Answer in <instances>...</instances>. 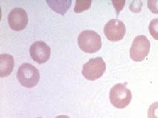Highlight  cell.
<instances>
[{
	"label": "cell",
	"mask_w": 158,
	"mask_h": 118,
	"mask_svg": "<svg viewBox=\"0 0 158 118\" xmlns=\"http://www.w3.org/2000/svg\"><path fill=\"white\" fill-rule=\"evenodd\" d=\"M18 79L24 87L31 88L36 86L40 80V73L37 68L29 63H23L19 68Z\"/></svg>",
	"instance_id": "6da1fadb"
},
{
	"label": "cell",
	"mask_w": 158,
	"mask_h": 118,
	"mask_svg": "<svg viewBox=\"0 0 158 118\" xmlns=\"http://www.w3.org/2000/svg\"><path fill=\"white\" fill-rule=\"evenodd\" d=\"M127 83L114 85L111 89L110 98L111 104L118 109H123L127 106L132 99L131 91L126 87Z\"/></svg>",
	"instance_id": "7a4b0ae2"
},
{
	"label": "cell",
	"mask_w": 158,
	"mask_h": 118,
	"mask_svg": "<svg viewBox=\"0 0 158 118\" xmlns=\"http://www.w3.org/2000/svg\"><path fill=\"white\" fill-rule=\"evenodd\" d=\"M78 45L81 49L86 53H95L101 48V38L94 31L86 30L79 35Z\"/></svg>",
	"instance_id": "3957f363"
},
{
	"label": "cell",
	"mask_w": 158,
	"mask_h": 118,
	"mask_svg": "<svg viewBox=\"0 0 158 118\" xmlns=\"http://www.w3.org/2000/svg\"><path fill=\"white\" fill-rule=\"evenodd\" d=\"M106 70V62L101 57L90 59L83 67L82 75L86 79L94 81L101 77Z\"/></svg>",
	"instance_id": "277c9868"
},
{
	"label": "cell",
	"mask_w": 158,
	"mask_h": 118,
	"mask_svg": "<svg viewBox=\"0 0 158 118\" xmlns=\"http://www.w3.org/2000/svg\"><path fill=\"white\" fill-rule=\"evenodd\" d=\"M150 49V42L145 36H138L134 39L130 50V57L136 62L143 61Z\"/></svg>",
	"instance_id": "5b68a950"
},
{
	"label": "cell",
	"mask_w": 158,
	"mask_h": 118,
	"mask_svg": "<svg viewBox=\"0 0 158 118\" xmlns=\"http://www.w3.org/2000/svg\"><path fill=\"white\" fill-rule=\"evenodd\" d=\"M104 33L108 40L117 42L123 39L125 35V25L119 20H110L105 25Z\"/></svg>",
	"instance_id": "8992f818"
},
{
	"label": "cell",
	"mask_w": 158,
	"mask_h": 118,
	"mask_svg": "<svg viewBox=\"0 0 158 118\" xmlns=\"http://www.w3.org/2000/svg\"><path fill=\"white\" fill-rule=\"evenodd\" d=\"M9 27L15 31L24 30L27 25L28 18L24 9L21 8H15L10 11L8 16Z\"/></svg>",
	"instance_id": "52a82bcc"
},
{
	"label": "cell",
	"mask_w": 158,
	"mask_h": 118,
	"mask_svg": "<svg viewBox=\"0 0 158 118\" xmlns=\"http://www.w3.org/2000/svg\"><path fill=\"white\" fill-rule=\"evenodd\" d=\"M30 53L34 61L41 65L49 60L51 54V48L43 41H36L30 47Z\"/></svg>",
	"instance_id": "ba28073f"
},
{
	"label": "cell",
	"mask_w": 158,
	"mask_h": 118,
	"mask_svg": "<svg viewBox=\"0 0 158 118\" xmlns=\"http://www.w3.org/2000/svg\"><path fill=\"white\" fill-rule=\"evenodd\" d=\"M14 66L13 57L9 54H2L0 55V73L1 77H8L13 71Z\"/></svg>",
	"instance_id": "9c48e42d"
},
{
	"label": "cell",
	"mask_w": 158,
	"mask_h": 118,
	"mask_svg": "<svg viewBox=\"0 0 158 118\" xmlns=\"http://www.w3.org/2000/svg\"><path fill=\"white\" fill-rule=\"evenodd\" d=\"M51 9L63 16L70 8L72 1H46Z\"/></svg>",
	"instance_id": "30bf717a"
},
{
	"label": "cell",
	"mask_w": 158,
	"mask_h": 118,
	"mask_svg": "<svg viewBox=\"0 0 158 118\" xmlns=\"http://www.w3.org/2000/svg\"><path fill=\"white\" fill-rule=\"evenodd\" d=\"M92 1L90 0H77L76 2L74 11L76 13H80L88 10L91 7Z\"/></svg>",
	"instance_id": "8fae6325"
},
{
	"label": "cell",
	"mask_w": 158,
	"mask_h": 118,
	"mask_svg": "<svg viewBox=\"0 0 158 118\" xmlns=\"http://www.w3.org/2000/svg\"><path fill=\"white\" fill-rule=\"evenodd\" d=\"M148 30L153 38L158 40V18H155L150 22L148 26Z\"/></svg>",
	"instance_id": "7c38bea8"
},
{
	"label": "cell",
	"mask_w": 158,
	"mask_h": 118,
	"mask_svg": "<svg viewBox=\"0 0 158 118\" xmlns=\"http://www.w3.org/2000/svg\"><path fill=\"white\" fill-rule=\"evenodd\" d=\"M148 118H158V101L152 103L148 111Z\"/></svg>",
	"instance_id": "4fadbf2b"
},
{
	"label": "cell",
	"mask_w": 158,
	"mask_h": 118,
	"mask_svg": "<svg viewBox=\"0 0 158 118\" xmlns=\"http://www.w3.org/2000/svg\"><path fill=\"white\" fill-rule=\"evenodd\" d=\"M148 7L154 14H158V1L149 0L147 2Z\"/></svg>",
	"instance_id": "5bb4252c"
},
{
	"label": "cell",
	"mask_w": 158,
	"mask_h": 118,
	"mask_svg": "<svg viewBox=\"0 0 158 118\" xmlns=\"http://www.w3.org/2000/svg\"><path fill=\"white\" fill-rule=\"evenodd\" d=\"M56 118H70L69 117L66 116H59L56 117Z\"/></svg>",
	"instance_id": "9a60e30c"
},
{
	"label": "cell",
	"mask_w": 158,
	"mask_h": 118,
	"mask_svg": "<svg viewBox=\"0 0 158 118\" xmlns=\"http://www.w3.org/2000/svg\"><path fill=\"white\" fill-rule=\"evenodd\" d=\"M41 118V117H38V118Z\"/></svg>",
	"instance_id": "2e32d148"
}]
</instances>
